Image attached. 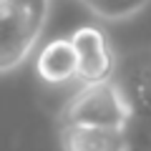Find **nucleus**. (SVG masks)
Instances as JSON below:
<instances>
[{"label": "nucleus", "instance_id": "39448f33", "mask_svg": "<svg viewBox=\"0 0 151 151\" xmlns=\"http://www.w3.org/2000/svg\"><path fill=\"white\" fill-rule=\"evenodd\" d=\"M60 151H134L129 129L121 126H60Z\"/></svg>", "mask_w": 151, "mask_h": 151}, {"label": "nucleus", "instance_id": "20e7f679", "mask_svg": "<svg viewBox=\"0 0 151 151\" xmlns=\"http://www.w3.org/2000/svg\"><path fill=\"white\" fill-rule=\"evenodd\" d=\"M76 55H78V81L83 86L88 83H103L111 81L116 73L119 55L113 53L103 28L98 25H81L70 33Z\"/></svg>", "mask_w": 151, "mask_h": 151}, {"label": "nucleus", "instance_id": "423d86ee", "mask_svg": "<svg viewBox=\"0 0 151 151\" xmlns=\"http://www.w3.org/2000/svg\"><path fill=\"white\" fill-rule=\"evenodd\" d=\"M35 73L43 83L60 86L78 76V55H76L73 40L68 38H53L50 43L40 48L35 58Z\"/></svg>", "mask_w": 151, "mask_h": 151}, {"label": "nucleus", "instance_id": "f257e3e1", "mask_svg": "<svg viewBox=\"0 0 151 151\" xmlns=\"http://www.w3.org/2000/svg\"><path fill=\"white\" fill-rule=\"evenodd\" d=\"M50 13V0H0V76L30 58Z\"/></svg>", "mask_w": 151, "mask_h": 151}, {"label": "nucleus", "instance_id": "f03ea898", "mask_svg": "<svg viewBox=\"0 0 151 151\" xmlns=\"http://www.w3.org/2000/svg\"><path fill=\"white\" fill-rule=\"evenodd\" d=\"M113 81L131 108L129 136L134 149L151 151V43L119 55Z\"/></svg>", "mask_w": 151, "mask_h": 151}, {"label": "nucleus", "instance_id": "0eeeda50", "mask_svg": "<svg viewBox=\"0 0 151 151\" xmlns=\"http://www.w3.org/2000/svg\"><path fill=\"white\" fill-rule=\"evenodd\" d=\"M93 18L106 23H121L139 15L151 0H81Z\"/></svg>", "mask_w": 151, "mask_h": 151}, {"label": "nucleus", "instance_id": "7ed1b4c3", "mask_svg": "<svg viewBox=\"0 0 151 151\" xmlns=\"http://www.w3.org/2000/svg\"><path fill=\"white\" fill-rule=\"evenodd\" d=\"M63 124L129 129L131 108L113 78L103 83H88L81 91H76L68 98V103L60 108V126Z\"/></svg>", "mask_w": 151, "mask_h": 151}]
</instances>
